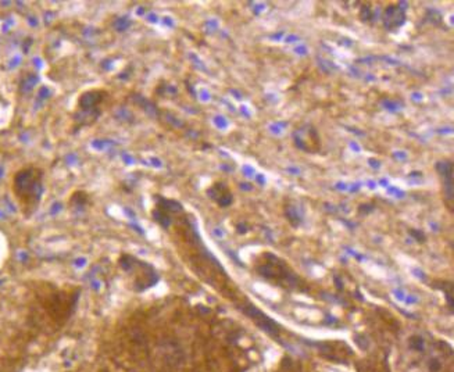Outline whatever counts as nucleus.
Segmentation results:
<instances>
[{
  "mask_svg": "<svg viewBox=\"0 0 454 372\" xmlns=\"http://www.w3.org/2000/svg\"><path fill=\"white\" fill-rule=\"evenodd\" d=\"M242 310L243 312L249 316L250 320L258 326V328L262 329V330H264V332L268 334L270 336H272L274 339H280V326L275 322L272 318H270L268 316H266L262 311H260L258 308H256L254 306H246Z\"/></svg>",
  "mask_w": 454,
  "mask_h": 372,
  "instance_id": "obj_4",
  "label": "nucleus"
},
{
  "mask_svg": "<svg viewBox=\"0 0 454 372\" xmlns=\"http://www.w3.org/2000/svg\"><path fill=\"white\" fill-rule=\"evenodd\" d=\"M384 22H385L386 28H390V30L398 28L404 22V14L398 7H388L384 12Z\"/></svg>",
  "mask_w": 454,
  "mask_h": 372,
  "instance_id": "obj_5",
  "label": "nucleus"
},
{
  "mask_svg": "<svg viewBox=\"0 0 454 372\" xmlns=\"http://www.w3.org/2000/svg\"><path fill=\"white\" fill-rule=\"evenodd\" d=\"M108 96L106 90L102 89H94V90H89L85 92L80 99L78 107H80V118H81V126L82 125H89L94 122L98 117H99L102 112H103V102Z\"/></svg>",
  "mask_w": 454,
  "mask_h": 372,
  "instance_id": "obj_3",
  "label": "nucleus"
},
{
  "mask_svg": "<svg viewBox=\"0 0 454 372\" xmlns=\"http://www.w3.org/2000/svg\"><path fill=\"white\" fill-rule=\"evenodd\" d=\"M12 193L21 208L32 212L38 208L44 194V171L36 167H26L12 176Z\"/></svg>",
  "mask_w": 454,
  "mask_h": 372,
  "instance_id": "obj_1",
  "label": "nucleus"
},
{
  "mask_svg": "<svg viewBox=\"0 0 454 372\" xmlns=\"http://www.w3.org/2000/svg\"><path fill=\"white\" fill-rule=\"evenodd\" d=\"M410 348H412L414 352L421 353V352H424V348H425V342H424V339L421 336H411Z\"/></svg>",
  "mask_w": 454,
  "mask_h": 372,
  "instance_id": "obj_6",
  "label": "nucleus"
},
{
  "mask_svg": "<svg viewBox=\"0 0 454 372\" xmlns=\"http://www.w3.org/2000/svg\"><path fill=\"white\" fill-rule=\"evenodd\" d=\"M443 292H444V294H446V298H448V307L450 308H453V284L452 282H448V284H443Z\"/></svg>",
  "mask_w": 454,
  "mask_h": 372,
  "instance_id": "obj_7",
  "label": "nucleus"
},
{
  "mask_svg": "<svg viewBox=\"0 0 454 372\" xmlns=\"http://www.w3.org/2000/svg\"><path fill=\"white\" fill-rule=\"evenodd\" d=\"M440 368H442V366H440V362H439L438 358H432V360L430 361V372H439L440 371Z\"/></svg>",
  "mask_w": 454,
  "mask_h": 372,
  "instance_id": "obj_8",
  "label": "nucleus"
},
{
  "mask_svg": "<svg viewBox=\"0 0 454 372\" xmlns=\"http://www.w3.org/2000/svg\"><path fill=\"white\" fill-rule=\"evenodd\" d=\"M267 257L270 261L264 262L262 266L257 268V271L260 272L262 276L268 280H274L275 284H278L280 286H286L289 289L299 286V278L288 268L284 261L271 254H267Z\"/></svg>",
  "mask_w": 454,
  "mask_h": 372,
  "instance_id": "obj_2",
  "label": "nucleus"
}]
</instances>
